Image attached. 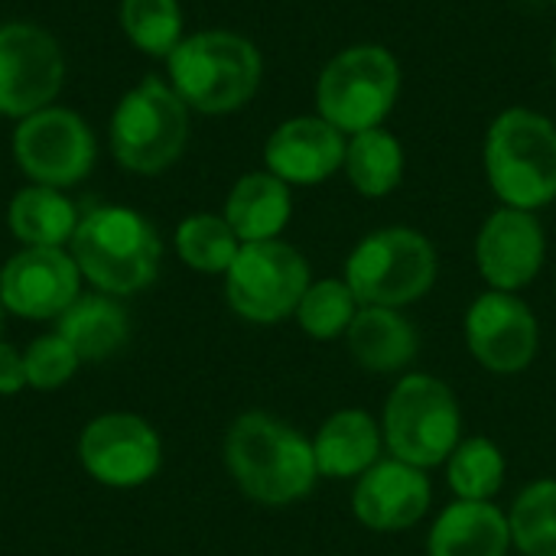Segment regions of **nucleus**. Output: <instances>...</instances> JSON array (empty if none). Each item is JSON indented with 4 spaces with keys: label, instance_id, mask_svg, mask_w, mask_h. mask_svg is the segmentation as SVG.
<instances>
[{
    "label": "nucleus",
    "instance_id": "25",
    "mask_svg": "<svg viewBox=\"0 0 556 556\" xmlns=\"http://www.w3.org/2000/svg\"><path fill=\"white\" fill-rule=\"evenodd\" d=\"M446 485L459 502H495L508 479V456L489 437H463L443 466Z\"/></svg>",
    "mask_w": 556,
    "mask_h": 556
},
{
    "label": "nucleus",
    "instance_id": "1",
    "mask_svg": "<svg viewBox=\"0 0 556 556\" xmlns=\"http://www.w3.org/2000/svg\"><path fill=\"white\" fill-rule=\"evenodd\" d=\"M222 456L238 492L264 508H290L319 482L313 440L267 410L235 417Z\"/></svg>",
    "mask_w": 556,
    "mask_h": 556
},
{
    "label": "nucleus",
    "instance_id": "7",
    "mask_svg": "<svg viewBox=\"0 0 556 556\" xmlns=\"http://www.w3.org/2000/svg\"><path fill=\"white\" fill-rule=\"evenodd\" d=\"M345 283L362 306L407 309L433 293L440 277L437 244L410 225L368 231L345 257Z\"/></svg>",
    "mask_w": 556,
    "mask_h": 556
},
{
    "label": "nucleus",
    "instance_id": "13",
    "mask_svg": "<svg viewBox=\"0 0 556 556\" xmlns=\"http://www.w3.org/2000/svg\"><path fill=\"white\" fill-rule=\"evenodd\" d=\"M78 459L98 485L140 489L163 466V440L143 417L114 410L85 424Z\"/></svg>",
    "mask_w": 556,
    "mask_h": 556
},
{
    "label": "nucleus",
    "instance_id": "28",
    "mask_svg": "<svg viewBox=\"0 0 556 556\" xmlns=\"http://www.w3.org/2000/svg\"><path fill=\"white\" fill-rule=\"evenodd\" d=\"M117 20L124 36L153 59H163L182 42L186 16L179 0H121Z\"/></svg>",
    "mask_w": 556,
    "mask_h": 556
},
{
    "label": "nucleus",
    "instance_id": "21",
    "mask_svg": "<svg viewBox=\"0 0 556 556\" xmlns=\"http://www.w3.org/2000/svg\"><path fill=\"white\" fill-rule=\"evenodd\" d=\"M222 215L241 244L274 241L293 218V189L267 169L244 173L228 189Z\"/></svg>",
    "mask_w": 556,
    "mask_h": 556
},
{
    "label": "nucleus",
    "instance_id": "5",
    "mask_svg": "<svg viewBox=\"0 0 556 556\" xmlns=\"http://www.w3.org/2000/svg\"><path fill=\"white\" fill-rule=\"evenodd\" d=\"M384 453L417 469H443L463 443V407L456 391L427 371L401 375L381 407Z\"/></svg>",
    "mask_w": 556,
    "mask_h": 556
},
{
    "label": "nucleus",
    "instance_id": "10",
    "mask_svg": "<svg viewBox=\"0 0 556 556\" xmlns=\"http://www.w3.org/2000/svg\"><path fill=\"white\" fill-rule=\"evenodd\" d=\"M13 163L36 186L72 189L94 169L98 140L91 124L62 104H49L13 127Z\"/></svg>",
    "mask_w": 556,
    "mask_h": 556
},
{
    "label": "nucleus",
    "instance_id": "4",
    "mask_svg": "<svg viewBox=\"0 0 556 556\" xmlns=\"http://www.w3.org/2000/svg\"><path fill=\"white\" fill-rule=\"evenodd\" d=\"M482 169L508 208L541 212L556 202V124L525 104L498 111L485 130Z\"/></svg>",
    "mask_w": 556,
    "mask_h": 556
},
{
    "label": "nucleus",
    "instance_id": "6",
    "mask_svg": "<svg viewBox=\"0 0 556 556\" xmlns=\"http://www.w3.org/2000/svg\"><path fill=\"white\" fill-rule=\"evenodd\" d=\"M404 88L401 59L381 42H352L339 49L316 75V114L345 137L384 127Z\"/></svg>",
    "mask_w": 556,
    "mask_h": 556
},
{
    "label": "nucleus",
    "instance_id": "18",
    "mask_svg": "<svg viewBox=\"0 0 556 556\" xmlns=\"http://www.w3.org/2000/svg\"><path fill=\"white\" fill-rule=\"evenodd\" d=\"M309 440L319 479L332 482H355L388 456L381 420L362 407H342L329 414Z\"/></svg>",
    "mask_w": 556,
    "mask_h": 556
},
{
    "label": "nucleus",
    "instance_id": "23",
    "mask_svg": "<svg viewBox=\"0 0 556 556\" xmlns=\"http://www.w3.org/2000/svg\"><path fill=\"white\" fill-rule=\"evenodd\" d=\"M55 332L75 349L81 362H101L124 349L130 323L124 306L108 293H81L59 319Z\"/></svg>",
    "mask_w": 556,
    "mask_h": 556
},
{
    "label": "nucleus",
    "instance_id": "2",
    "mask_svg": "<svg viewBox=\"0 0 556 556\" xmlns=\"http://www.w3.org/2000/svg\"><path fill=\"white\" fill-rule=\"evenodd\" d=\"M166 81L195 114H235L264 81V55L241 33L199 29L166 55Z\"/></svg>",
    "mask_w": 556,
    "mask_h": 556
},
{
    "label": "nucleus",
    "instance_id": "33",
    "mask_svg": "<svg viewBox=\"0 0 556 556\" xmlns=\"http://www.w3.org/2000/svg\"><path fill=\"white\" fill-rule=\"evenodd\" d=\"M0 332H3V303H0Z\"/></svg>",
    "mask_w": 556,
    "mask_h": 556
},
{
    "label": "nucleus",
    "instance_id": "22",
    "mask_svg": "<svg viewBox=\"0 0 556 556\" xmlns=\"http://www.w3.org/2000/svg\"><path fill=\"white\" fill-rule=\"evenodd\" d=\"M75 202L52 186H23L7 205V228L23 248H68L78 228Z\"/></svg>",
    "mask_w": 556,
    "mask_h": 556
},
{
    "label": "nucleus",
    "instance_id": "30",
    "mask_svg": "<svg viewBox=\"0 0 556 556\" xmlns=\"http://www.w3.org/2000/svg\"><path fill=\"white\" fill-rule=\"evenodd\" d=\"M23 365H26V388L59 391L62 384H68L75 378L81 358L75 355V349L59 332H49V336H39L26 345Z\"/></svg>",
    "mask_w": 556,
    "mask_h": 556
},
{
    "label": "nucleus",
    "instance_id": "32",
    "mask_svg": "<svg viewBox=\"0 0 556 556\" xmlns=\"http://www.w3.org/2000/svg\"><path fill=\"white\" fill-rule=\"evenodd\" d=\"M551 65H554V78H556V36H554V46H551Z\"/></svg>",
    "mask_w": 556,
    "mask_h": 556
},
{
    "label": "nucleus",
    "instance_id": "12",
    "mask_svg": "<svg viewBox=\"0 0 556 556\" xmlns=\"http://www.w3.org/2000/svg\"><path fill=\"white\" fill-rule=\"evenodd\" d=\"M65 85L59 39L29 20L0 23V117L23 121L55 104Z\"/></svg>",
    "mask_w": 556,
    "mask_h": 556
},
{
    "label": "nucleus",
    "instance_id": "3",
    "mask_svg": "<svg viewBox=\"0 0 556 556\" xmlns=\"http://www.w3.org/2000/svg\"><path fill=\"white\" fill-rule=\"evenodd\" d=\"M81 280L98 293L130 296L147 290L163 261V241L153 222L130 205H98L78 218L68 244Z\"/></svg>",
    "mask_w": 556,
    "mask_h": 556
},
{
    "label": "nucleus",
    "instance_id": "9",
    "mask_svg": "<svg viewBox=\"0 0 556 556\" xmlns=\"http://www.w3.org/2000/svg\"><path fill=\"white\" fill-rule=\"evenodd\" d=\"M222 280L225 300L238 319L251 326H280L296 316V306L313 283V270L300 248L274 238L241 244Z\"/></svg>",
    "mask_w": 556,
    "mask_h": 556
},
{
    "label": "nucleus",
    "instance_id": "14",
    "mask_svg": "<svg viewBox=\"0 0 556 556\" xmlns=\"http://www.w3.org/2000/svg\"><path fill=\"white\" fill-rule=\"evenodd\" d=\"M472 257L485 290L521 293L541 277L547 264L544 222L538 212L498 205L476 231Z\"/></svg>",
    "mask_w": 556,
    "mask_h": 556
},
{
    "label": "nucleus",
    "instance_id": "20",
    "mask_svg": "<svg viewBox=\"0 0 556 556\" xmlns=\"http://www.w3.org/2000/svg\"><path fill=\"white\" fill-rule=\"evenodd\" d=\"M511 525L495 502L453 498L427 531V556H508Z\"/></svg>",
    "mask_w": 556,
    "mask_h": 556
},
{
    "label": "nucleus",
    "instance_id": "15",
    "mask_svg": "<svg viewBox=\"0 0 556 556\" xmlns=\"http://www.w3.org/2000/svg\"><path fill=\"white\" fill-rule=\"evenodd\" d=\"M81 296V270L68 248H20L0 267L3 313L46 323Z\"/></svg>",
    "mask_w": 556,
    "mask_h": 556
},
{
    "label": "nucleus",
    "instance_id": "19",
    "mask_svg": "<svg viewBox=\"0 0 556 556\" xmlns=\"http://www.w3.org/2000/svg\"><path fill=\"white\" fill-rule=\"evenodd\" d=\"M352 362L368 375H407L420 352V332L404 309L362 306L345 332Z\"/></svg>",
    "mask_w": 556,
    "mask_h": 556
},
{
    "label": "nucleus",
    "instance_id": "29",
    "mask_svg": "<svg viewBox=\"0 0 556 556\" xmlns=\"http://www.w3.org/2000/svg\"><path fill=\"white\" fill-rule=\"evenodd\" d=\"M358 309H362V303L352 293V287L345 283V277H323V280L309 283L293 319L309 339L336 342V339H345Z\"/></svg>",
    "mask_w": 556,
    "mask_h": 556
},
{
    "label": "nucleus",
    "instance_id": "31",
    "mask_svg": "<svg viewBox=\"0 0 556 556\" xmlns=\"http://www.w3.org/2000/svg\"><path fill=\"white\" fill-rule=\"evenodd\" d=\"M26 388V365H23V352L10 342L0 339V394H20Z\"/></svg>",
    "mask_w": 556,
    "mask_h": 556
},
{
    "label": "nucleus",
    "instance_id": "17",
    "mask_svg": "<svg viewBox=\"0 0 556 556\" xmlns=\"http://www.w3.org/2000/svg\"><path fill=\"white\" fill-rule=\"evenodd\" d=\"M349 137L319 114L280 121L264 140V169L290 189H309L342 173Z\"/></svg>",
    "mask_w": 556,
    "mask_h": 556
},
{
    "label": "nucleus",
    "instance_id": "26",
    "mask_svg": "<svg viewBox=\"0 0 556 556\" xmlns=\"http://www.w3.org/2000/svg\"><path fill=\"white\" fill-rule=\"evenodd\" d=\"M173 244H176L179 261L189 270L205 274V277H225V270L241 251L238 235L231 231L225 215H215V212L186 215L173 235Z\"/></svg>",
    "mask_w": 556,
    "mask_h": 556
},
{
    "label": "nucleus",
    "instance_id": "16",
    "mask_svg": "<svg viewBox=\"0 0 556 556\" xmlns=\"http://www.w3.org/2000/svg\"><path fill=\"white\" fill-rule=\"evenodd\" d=\"M433 508V482L427 469L394 456L378 459L352 482V515L371 534H404L427 521Z\"/></svg>",
    "mask_w": 556,
    "mask_h": 556
},
{
    "label": "nucleus",
    "instance_id": "8",
    "mask_svg": "<svg viewBox=\"0 0 556 556\" xmlns=\"http://www.w3.org/2000/svg\"><path fill=\"white\" fill-rule=\"evenodd\" d=\"M192 111L160 75L140 78L121 94L108 124V147L121 169L137 176L166 173L189 143Z\"/></svg>",
    "mask_w": 556,
    "mask_h": 556
},
{
    "label": "nucleus",
    "instance_id": "24",
    "mask_svg": "<svg viewBox=\"0 0 556 556\" xmlns=\"http://www.w3.org/2000/svg\"><path fill=\"white\" fill-rule=\"evenodd\" d=\"M342 173L362 199H388L407 173V150L388 127H371L349 137Z\"/></svg>",
    "mask_w": 556,
    "mask_h": 556
},
{
    "label": "nucleus",
    "instance_id": "11",
    "mask_svg": "<svg viewBox=\"0 0 556 556\" xmlns=\"http://www.w3.org/2000/svg\"><path fill=\"white\" fill-rule=\"evenodd\" d=\"M463 339L482 371L515 378L528 371L541 352V323L521 293L482 290L463 316Z\"/></svg>",
    "mask_w": 556,
    "mask_h": 556
},
{
    "label": "nucleus",
    "instance_id": "27",
    "mask_svg": "<svg viewBox=\"0 0 556 556\" xmlns=\"http://www.w3.org/2000/svg\"><path fill=\"white\" fill-rule=\"evenodd\" d=\"M511 547L521 556H556V479L525 485L508 505Z\"/></svg>",
    "mask_w": 556,
    "mask_h": 556
},
{
    "label": "nucleus",
    "instance_id": "34",
    "mask_svg": "<svg viewBox=\"0 0 556 556\" xmlns=\"http://www.w3.org/2000/svg\"><path fill=\"white\" fill-rule=\"evenodd\" d=\"M551 3H556V0H551Z\"/></svg>",
    "mask_w": 556,
    "mask_h": 556
}]
</instances>
